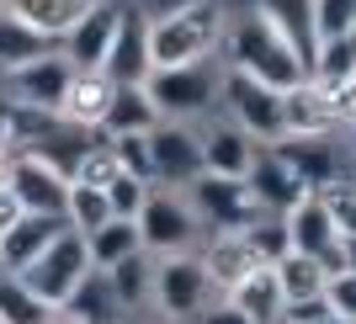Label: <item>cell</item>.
Wrapping results in <instances>:
<instances>
[{
	"instance_id": "6da1fadb",
	"label": "cell",
	"mask_w": 356,
	"mask_h": 324,
	"mask_svg": "<svg viewBox=\"0 0 356 324\" xmlns=\"http://www.w3.org/2000/svg\"><path fill=\"white\" fill-rule=\"evenodd\" d=\"M223 64L239 74H255V80H266L277 90H293L303 80H314L309 64L298 59V48L271 27L255 0H239L229 11V22H223Z\"/></svg>"
},
{
	"instance_id": "7a4b0ae2",
	"label": "cell",
	"mask_w": 356,
	"mask_h": 324,
	"mask_svg": "<svg viewBox=\"0 0 356 324\" xmlns=\"http://www.w3.org/2000/svg\"><path fill=\"white\" fill-rule=\"evenodd\" d=\"M223 0H202L170 16H149V43H154V70H176V64H202L223 59Z\"/></svg>"
},
{
	"instance_id": "3957f363",
	"label": "cell",
	"mask_w": 356,
	"mask_h": 324,
	"mask_svg": "<svg viewBox=\"0 0 356 324\" xmlns=\"http://www.w3.org/2000/svg\"><path fill=\"white\" fill-rule=\"evenodd\" d=\"M223 298V287L213 282L202 250L186 255H154V309L176 324H197L202 314Z\"/></svg>"
},
{
	"instance_id": "277c9868",
	"label": "cell",
	"mask_w": 356,
	"mask_h": 324,
	"mask_svg": "<svg viewBox=\"0 0 356 324\" xmlns=\"http://www.w3.org/2000/svg\"><path fill=\"white\" fill-rule=\"evenodd\" d=\"M223 59H202V64H176V70H154L149 74V96L160 106L165 122H192L202 118L213 102H223Z\"/></svg>"
},
{
	"instance_id": "5b68a950",
	"label": "cell",
	"mask_w": 356,
	"mask_h": 324,
	"mask_svg": "<svg viewBox=\"0 0 356 324\" xmlns=\"http://www.w3.org/2000/svg\"><path fill=\"white\" fill-rule=\"evenodd\" d=\"M138 229H144V250L149 255H186L197 245H208V223L192 207V197L181 186H154L149 207L138 213Z\"/></svg>"
},
{
	"instance_id": "8992f818",
	"label": "cell",
	"mask_w": 356,
	"mask_h": 324,
	"mask_svg": "<svg viewBox=\"0 0 356 324\" xmlns=\"http://www.w3.org/2000/svg\"><path fill=\"white\" fill-rule=\"evenodd\" d=\"M90 271H96V261H90V239L80 234V229H64V234L22 271V282L43 298L48 309H70V298L86 287Z\"/></svg>"
},
{
	"instance_id": "52a82bcc",
	"label": "cell",
	"mask_w": 356,
	"mask_h": 324,
	"mask_svg": "<svg viewBox=\"0 0 356 324\" xmlns=\"http://www.w3.org/2000/svg\"><path fill=\"white\" fill-rule=\"evenodd\" d=\"M223 106H229V122L250 133L261 149H277L287 138V112H282V90L255 80V74L223 70Z\"/></svg>"
},
{
	"instance_id": "ba28073f",
	"label": "cell",
	"mask_w": 356,
	"mask_h": 324,
	"mask_svg": "<svg viewBox=\"0 0 356 324\" xmlns=\"http://www.w3.org/2000/svg\"><path fill=\"white\" fill-rule=\"evenodd\" d=\"M74 74L80 70L64 59L59 48H48V54H38V59L6 70V102L11 106H32V112H59L64 96H70V86H74Z\"/></svg>"
},
{
	"instance_id": "9c48e42d",
	"label": "cell",
	"mask_w": 356,
	"mask_h": 324,
	"mask_svg": "<svg viewBox=\"0 0 356 324\" xmlns=\"http://www.w3.org/2000/svg\"><path fill=\"white\" fill-rule=\"evenodd\" d=\"M186 197H192V207L202 213V223H208V234H229V229H250L255 218H261V202H255L250 181L245 176H197L192 186H186Z\"/></svg>"
},
{
	"instance_id": "30bf717a",
	"label": "cell",
	"mask_w": 356,
	"mask_h": 324,
	"mask_svg": "<svg viewBox=\"0 0 356 324\" xmlns=\"http://www.w3.org/2000/svg\"><path fill=\"white\" fill-rule=\"evenodd\" d=\"M149 149H154V176L160 186H192L197 176H208V138L192 128V122H160L149 133Z\"/></svg>"
},
{
	"instance_id": "8fae6325",
	"label": "cell",
	"mask_w": 356,
	"mask_h": 324,
	"mask_svg": "<svg viewBox=\"0 0 356 324\" xmlns=\"http://www.w3.org/2000/svg\"><path fill=\"white\" fill-rule=\"evenodd\" d=\"M11 192L22 197L27 213H43V218H64V223H70V192H74V181L64 176L59 165H48L43 154H32V149L11 154Z\"/></svg>"
},
{
	"instance_id": "7c38bea8",
	"label": "cell",
	"mask_w": 356,
	"mask_h": 324,
	"mask_svg": "<svg viewBox=\"0 0 356 324\" xmlns=\"http://www.w3.org/2000/svg\"><path fill=\"white\" fill-rule=\"evenodd\" d=\"M118 27H122V6H118V0H96V6L59 38V54L80 74H86V70H106L112 43H118Z\"/></svg>"
},
{
	"instance_id": "4fadbf2b",
	"label": "cell",
	"mask_w": 356,
	"mask_h": 324,
	"mask_svg": "<svg viewBox=\"0 0 356 324\" xmlns=\"http://www.w3.org/2000/svg\"><path fill=\"white\" fill-rule=\"evenodd\" d=\"M287 229H293V250L319 255L330 271H341V266H346V234L335 229V213H330L325 192H309V197H303V202L287 213Z\"/></svg>"
},
{
	"instance_id": "5bb4252c",
	"label": "cell",
	"mask_w": 356,
	"mask_h": 324,
	"mask_svg": "<svg viewBox=\"0 0 356 324\" xmlns=\"http://www.w3.org/2000/svg\"><path fill=\"white\" fill-rule=\"evenodd\" d=\"M106 74L118 86H149L154 43H149V11L144 6H122V27H118V43H112V59H106Z\"/></svg>"
},
{
	"instance_id": "9a60e30c",
	"label": "cell",
	"mask_w": 356,
	"mask_h": 324,
	"mask_svg": "<svg viewBox=\"0 0 356 324\" xmlns=\"http://www.w3.org/2000/svg\"><path fill=\"white\" fill-rule=\"evenodd\" d=\"M245 181H250V192H255V202H261V213H293V207L309 197L303 176H298V170L277 154V149H261Z\"/></svg>"
},
{
	"instance_id": "2e32d148",
	"label": "cell",
	"mask_w": 356,
	"mask_h": 324,
	"mask_svg": "<svg viewBox=\"0 0 356 324\" xmlns=\"http://www.w3.org/2000/svg\"><path fill=\"white\" fill-rule=\"evenodd\" d=\"M287 165H293L303 186L309 192H330V186H341L346 170H341V149H335V133H319V138H282L277 144Z\"/></svg>"
},
{
	"instance_id": "e0dca14e",
	"label": "cell",
	"mask_w": 356,
	"mask_h": 324,
	"mask_svg": "<svg viewBox=\"0 0 356 324\" xmlns=\"http://www.w3.org/2000/svg\"><path fill=\"white\" fill-rule=\"evenodd\" d=\"M255 6H261V11H266V22L298 48V59L309 64V74H314L319 43H325V27H319V0H255Z\"/></svg>"
},
{
	"instance_id": "ac0fdd59",
	"label": "cell",
	"mask_w": 356,
	"mask_h": 324,
	"mask_svg": "<svg viewBox=\"0 0 356 324\" xmlns=\"http://www.w3.org/2000/svg\"><path fill=\"white\" fill-rule=\"evenodd\" d=\"M112 102H118V80H112L106 70H86V74H74L70 96H64V106H59V118L74 122V128L102 133L106 118H112Z\"/></svg>"
},
{
	"instance_id": "d6986e66",
	"label": "cell",
	"mask_w": 356,
	"mask_h": 324,
	"mask_svg": "<svg viewBox=\"0 0 356 324\" xmlns=\"http://www.w3.org/2000/svg\"><path fill=\"white\" fill-rule=\"evenodd\" d=\"M202 261H208L213 282H218L223 293H234L245 277H255L261 271V250L250 245V234L245 229H229V234H208V245H202Z\"/></svg>"
},
{
	"instance_id": "ffe728a7",
	"label": "cell",
	"mask_w": 356,
	"mask_h": 324,
	"mask_svg": "<svg viewBox=\"0 0 356 324\" xmlns=\"http://www.w3.org/2000/svg\"><path fill=\"white\" fill-rule=\"evenodd\" d=\"M282 112H287V138H319V133H335L330 96H325L319 80H303V86L282 90Z\"/></svg>"
},
{
	"instance_id": "44dd1931",
	"label": "cell",
	"mask_w": 356,
	"mask_h": 324,
	"mask_svg": "<svg viewBox=\"0 0 356 324\" xmlns=\"http://www.w3.org/2000/svg\"><path fill=\"white\" fill-rule=\"evenodd\" d=\"M64 229H70L64 218H43V213H27V218L16 223L11 234L0 239V255H6V271H16V277H22V271H27V266H32L38 255L48 250V245H54V239L64 234Z\"/></svg>"
},
{
	"instance_id": "7402d4cb",
	"label": "cell",
	"mask_w": 356,
	"mask_h": 324,
	"mask_svg": "<svg viewBox=\"0 0 356 324\" xmlns=\"http://www.w3.org/2000/svg\"><path fill=\"white\" fill-rule=\"evenodd\" d=\"M202 138H208V170L213 176H250L261 144H255L239 122H218V128H208Z\"/></svg>"
},
{
	"instance_id": "603a6c76",
	"label": "cell",
	"mask_w": 356,
	"mask_h": 324,
	"mask_svg": "<svg viewBox=\"0 0 356 324\" xmlns=\"http://www.w3.org/2000/svg\"><path fill=\"white\" fill-rule=\"evenodd\" d=\"M90 6H96V0H6V11H11L16 22H27L32 32H43V38H54V43H59Z\"/></svg>"
},
{
	"instance_id": "cb8c5ba5",
	"label": "cell",
	"mask_w": 356,
	"mask_h": 324,
	"mask_svg": "<svg viewBox=\"0 0 356 324\" xmlns=\"http://www.w3.org/2000/svg\"><path fill=\"white\" fill-rule=\"evenodd\" d=\"M229 298H234L255 324H282L287 319V293H282V282H277V266H261V271L245 277Z\"/></svg>"
},
{
	"instance_id": "d4e9b609",
	"label": "cell",
	"mask_w": 356,
	"mask_h": 324,
	"mask_svg": "<svg viewBox=\"0 0 356 324\" xmlns=\"http://www.w3.org/2000/svg\"><path fill=\"white\" fill-rule=\"evenodd\" d=\"M330 277H335V271H330L319 255H303V250H293V255L277 261V282H282L287 303H314V298H325Z\"/></svg>"
},
{
	"instance_id": "484cf974",
	"label": "cell",
	"mask_w": 356,
	"mask_h": 324,
	"mask_svg": "<svg viewBox=\"0 0 356 324\" xmlns=\"http://www.w3.org/2000/svg\"><path fill=\"white\" fill-rule=\"evenodd\" d=\"M106 282H112V293H118L122 314L154 309V255H149V250H138V255H128L122 266H112V271H106Z\"/></svg>"
},
{
	"instance_id": "4316f807",
	"label": "cell",
	"mask_w": 356,
	"mask_h": 324,
	"mask_svg": "<svg viewBox=\"0 0 356 324\" xmlns=\"http://www.w3.org/2000/svg\"><path fill=\"white\" fill-rule=\"evenodd\" d=\"M160 106L149 96V86H118V102H112V118H106V138H118V133H154L160 128Z\"/></svg>"
},
{
	"instance_id": "83f0119b",
	"label": "cell",
	"mask_w": 356,
	"mask_h": 324,
	"mask_svg": "<svg viewBox=\"0 0 356 324\" xmlns=\"http://www.w3.org/2000/svg\"><path fill=\"white\" fill-rule=\"evenodd\" d=\"M90 239V261H96V271H112V266H122L128 255L144 250V229H138V218H112L106 229H96Z\"/></svg>"
},
{
	"instance_id": "f1b7e54d",
	"label": "cell",
	"mask_w": 356,
	"mask_h": 324,
	"mask_svg": "<svg viewBox=\"0 0 356 324\" xmlns=\"http://www.w3.org/2000/svg\"><path fill=\"white\" fill-rule=\"evenodd\" d=\"M48 48H59L54 38H43V32H32L27 22H16L6 6H0V74L16 70V64L38 59V54H48Z\"/></svg>"
},
{
	"instance_id": "f546056e",
	"label": "cell",
	"mask_w": 356,
	"mask_h": 324,
	"mask_svg": "<svg viewBox=\"0 0 356 324\" xmlns=\"http://www.w3.org/2000/svg\"><path fill=\"white\" fill-rule=\"evenodd\" d=\"M70 314H74V319H86V324H118L122 319V303H118V293H112L106 271H90V277H86V287L70 298Z\"/></svg>"
},
{
	"instance_id": "4dcf8cb0",
	"label": "cell",
	"mask_w": 356,
	"mask_h": 324,
	"mask_svg": "<svg viewBox=\"0 0 356 324\" xmlns=\"http://www.w3.org/2000/svg\"><path fill=\"white\" fill-rule=\"evenodd\" d=\"M48 314H54V309H48V303L32 293L16 271H6V277H0V324H43Z\"/></svg>"
},
{
	"instance_id": "1f68e13d",
	"label": "cell",
	"mask_w": 356,
	"mask_h": 324,
	"mask_svg": "<svg viewBox=\"0 0 356 324\" xmlns=\"http://www.w3.org/2000/svg\"><path fill=\"white\" fill-rule=\"evenodd\" d=\"M112 218H118V213H112V197H106L102 186L74 181V192H70V229H80V234H96V229H106Z\"/></svg>"
},
{
	"instance_id": "d6a6232c",
	"label": "cell",
	"mask_w": 356,
	"mask_h": 324,
	"mask_svg": "<svg viewBox=\"0 0 356 324\" xmlns=\"http://www.w3.org/2000/svg\"><path fill=\"white\" fill-rule=\"evenodd\" d=\"M245 234H250V245L261 250V261H266V266H277L282 255H293V229H287V213H261Z\"/></svg>"
},
{
	"instance_id": "836d02e7",
	"label": "cell",
	"mask_w": 356,
	"mask_h": 324,
	"mask_svg": "<svg viewBox=\"0 0 356 324\" xmlns=\"http://www.w3.org/2000/svg\"><path fill=\"white\" fill-rule=\"evenodd\" d=\"M351 74H356L351 38H325V43H319V59H314V80H319V86H346Z\"/></svg>"
},
{
	"instance_id": "e575fe53",
	"label": "cell",
	"mask_w": 356,
	"mask_h": 324,
	"mask_svg": "<svg viewBox=\"0 0 356 324\" xmlns=\"http://www.w3.org/2000/svg\"><path fill=\"white\" fill-rule=\"evenodd\" d=\"M122 176V160H118V149H112V138H96V144L86 149V160H80V170H74V181H86V186H112V181Z\"/></svg>"
},
{
	"instance_id": "d590c367",
	"label": "cell",
	"mask_w": 356,
	"mask_h": 324,
	"mask_svg": "<svg viewBox=\"0 0 356 324\" xmlns=\"http://www.w3.org/2000/svg\"><path fill=\"white\" fill-rule=\"evenodd\" d=\"M112 149H118V160L128 176H144L149 186H160V176H154V149H149V133H118L112 138Z\"/></svg>"
},
{
	"instance_id": "8d00e7d4",
	"label": "cell",
	"mask_w": 356,
	"mask_h": 324,
	"mask_svg": "<svg viewBox=\"0 0 356 324\" xmlns=\"http://www.w3.org/2000/svg\"><path fill=\"white\" fill-rule=\"evenodd\" d=\"M149 192H154V186H149L144 176H128V170L106 186V197H112V213H118V218H138V213L149 207Z\"/></svg>"
},
{
	"instance_id": "74e56055",
	"label": "cell",
	"mask_w": 356,
	"mask_h": 324,
	"mask_svg": "<svg viewBox=\"0 0 356 324\" xmlns=\"http://www.w3.org/2000/svg\"><path fill=\"white\" fill-rule=\"evenodd\" d=\"M330 314H335V319H346V324H356V271L351 266H341V271H335V277H330Z\"/></svg>"
},
{
	"instance_id": "f35d334b",
	"label": "cell",
	"mask_w": 356,
	"mask_h": 324,
	"mask_svg": "<svg viewBox=\"0 0 356 324\" xmlns=\"http://www.w3.org/2000/svg\"><path fill=\"white\" fill-rule=\"evenodd\" d=\"M325 202H330V213H335V229H341L346 239H356V186H351V181L330 186Z\"/></svg>"
},
{
	"instance_id": "ab89813d",
	"label": "cell",
	"mask_w": 356,
	"mask_h": 324,
	"mask_svg": "<svg viewBox=\"0 0 356 324\" xmlns=\"http://www.w3.org/2000/svg\"><path fill=\"white\" fill-rule=\"evenodd\" d=\"M330 96V118H335V128H356V74L346 80V86H325Z\"/></svg>"
},
{
	"instance_id": "60d3db41",
	"label": "cell",
	"mask_w": 356,
	"mask_h": 324,
	"mask_svg": "<svg viewBox=\"0 0 356 324\" xmlns=\"http://www.w3.org/2000/svg\"><path fill=\"white\" fill-rule=\"evenodd\" d=\"M197 324H255V319H250V314H245V309H239V303H234V298H229V293H223V298H218V303H213V309L202 314V319H197Z\"/></svg>"
},
{
	"instance_id": "b9f144b4",
	"label": "cell",
	"mask_w": 356,
	"mask_h": 324,
	"mask_svg": "<svg viewBox=\"0 0 356 324\" xmlns=\"http://www.w3.org/2000/svg\"><path fill=\"white\" fill-rule=\"evenodd\" d=\"M22 218H27V207H22V197H16L11 186H0V239L11 234V229H16Z\"/></svg>"
},
{
	"instance_id": "7bdbcfd3",
	"label": "cell",
	"mask_w": 356,
	"mask_h": 324,
	"mask_svg": "<svg viewBox=\"0 0 356 324\" xmlns=\"http://www.w3.org/2000/svg\"><path fill=\"white\" fill-rule=\"evenodd\" d=\"M186 6H202V0H144L149 16H170V11H186Z\"/></svg>"
},
{
	"instance_id": "ee69618b",
	"label": "cell",
	"mask_w": 356,
	"mask_h": 324,
	"mask_svg": "<svg viewBox=\"0 0 356 324\" xmlns=\"http://www.w3.org/2000/svg\"><path fill=\"white\" fill-rule=\"evenodd\" d=\"M118 324H176V319H165L160 309H134V314H122Z\"/></svg>"
},
{
	"instance_id": "f6af8a7d",
	"label": "cell",
	"mask_w": 356,
	"mask_h": 324,
	"mask_svg": "<svg viewBox=\"0 0 356 324\" xmlns=\"http://www.w3.org/2000/svg\"><path fill=\"white\" fill-rule=\"evenodd\" d=\"M43 324H86V319H74V314L70 309H54V314H48V319Z\"/></svg>"
},
{
	"instance_id": "bcb514c9",
	"label": "cell",
	"mask_w": 356,
	"mask_h": 324,
	"mask_svg": "<svg viewBox=\"0 0 356 324\" xmlns=\"http://www.w3.org/2000/svg\"><path fill=\"white\" fill-rule=\"evenodd\" d=\"M0 186H11V154H0Z\"/></svg>"
},
{
	"instance_id": "7dc6e473",
	"label": "cell",
	"mask_w": 356,
	"mask_h": 324,
	"mask_svg": "<svg viewBox=\"0 0 356 324\" xmlns=\"http://www.w3.org/2000/svg\"><path fill=\"white\" fill-rule=\"evenodd\" d=\"M346 266L356 271V239H346Z\"/></svg>"
},
{
	"instance_id": "c3c4849f",
	"label": "cell",
	"mask_w": 356,
	"mask_h": 324,
	"mask_svg": "<svg viewBox=\"0 0 356 324\" xmlns=\"http://www.w3.org/2000/svg\"><path fill=\"white\" fill-rule=\"evenodd\" d=\"M346 149H351V160H356V128H346Z\"/></svg>"
},
{
	"instance_id": "681fc988",
	"label": "cell",
	"mask_w": 356,
	"mask_h": 324,
	"mask_svg": "<svg viewBox=\"0 0 356 324\" xmlns=\"http://www.w3.org/2000/svg\"><path fill=\"white\" fill-rule=\"evenodd\" d=\"M314 324H346V319H335V314H330V319H314Z\"/></svg>"
},
{
	"instance_id": "f907efd6",
	"label": "cell",
	"mask_w": 356,
	"mask_h": 324,
	"mask_svg": "<svg viewBox=\"0 0 356 324\" xmlns=\"http://www.w3.org/2000/svg\"><path fill=\"white\" fill-rule=\"evenodd\" d=\"M346 38H351V48H356V27H351V32H346Z\"/></svg>"
},
{
	"instance_id": "816d5d0a",
	"label": "cell",
	"mask_w": 356,
	"mask_h": 324,
	"mask_svg": "<svg viewBox=\"0 0 356 324\" xmlns=\"http://www.w3.org/2000/svg\"><path fill=\"white\" fill-rule=\"evenodd\" d=\"M0 277H6V255H0Z\"/></svg>"
},
{
	"instance_id": "f5cc1de1",
	"label": "cell",
	"mask_w": 356,
	"mask_h": 324,
	"mask_svg": "<svg viewBox=\"0 0 356 324\" xmlns=\"http://www.w3.org/2000/svg\"><path fill=\"white\" fill-rule=\"evenodd\" d=\"M0 6H6V0H0Z\"/></svg>"
}]
</instances>
